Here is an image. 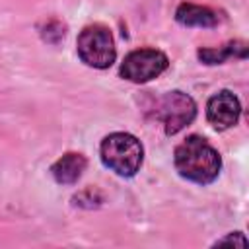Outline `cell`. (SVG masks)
Returning a JSON list of instances; mask_svg holds the SVG:
<instances>
[{
    "label": "cell",
    "instance_id": "1",
    "mask_svg": "<svg viewBox=\"0 0 249 249\" xmlns=\"http://www.w3.org/2000/svg\"><path fill=\"white\" fill-rule=\"evenodd\" d=\"M173 165L183 179L196 185H210L222 171V156L204 136L191 134L175 146Z\"/></svg>",
    "mask_w": 249,
    "mask_h": 249
},
{
    "label": "cell",
    "instance_id": "2",
    "mask_svg": "<svg viewBox=\"0 0 249 249\" xmlns=\"http://www.w3.org/2000/svg\"><path fill=\"white\" fill-rule=\"evenodd\" d=\"M101 163L119 177H134L144 161V146L130 132H111L99 144Z\"/></svg>",
    "mask_w": 249,
    "mask_h": 249
},
{
    "label": "cell",
    "instance_id": "3",
    "mask_svg": "<svg viewBox=\"0 0 249 249\" xmlns=\"http://www.w3.org/2000/svg\"><path fill=\"white\" fill-rule=\"evenodd\" d=\"M76 53L78 58L89 68H109L117 58V47L111 29L103 23L86 25L76 39Z\"/></svg>",
    "mask_w": 249,
    "mask_h": 249
},
{
    "label": "cell",
    "instance_id": "4",
    "mask_svg": "<svg viewBox=\"0 0 249 249\" xmlns=\"http://www.w3.org/2000/svg\"><path fill=\"white\" fill-rule=\"evenodd\" d=\"M154 117L161 123L163 132L167 136H173L195 121L196 103L189 93L173 89L163 93L160 99H156Z\"/></svg>",
    "mask_w": 249,
    "mask_h": 249
},
{
    "label": "cell",
    "instance_id": "5",
    "mask_svg": "<svg viewBox=\"0 0 249 249\" xmlns=\"http://www.w3.org/2000/svg\"><path fill=\"white\" fill-rule=\"evenodd\" d=\"M169 66V58L160 49H134L121 62L119 74L123 80L132 84H146L161 76Z\"/></svg>",
    "mask_w": 249,
    "mask_h": 249
},
{
    "label": "cell",
    "instance_id": "6",
    "mask_svg": "<svg viewBox=\"0 0 249 249\" xmlns=\"http://www.w3.org/2000/svg\"><path fill=\"white\" fill-rule=\"evenodd\" d=\"M241 117V103L230 89L216 91L206 101V119L216 130H228L237 124Z\"/></svg>",
    "mask_w": 249,
    "mask_h": 249
},
{
    "label": "cell",
    "instance_id": "7",
    "mask_svg": "<svg viewBox=\"0 0 249 249\" xmlns=\"http://www.w3.org/2000/svg\"><path fill=\"white\" fill-rule=\"evenodd\" d=\"M175 21L185 27H216L224 21V16L210 6L181 2L175 10Z\"/></svg>",
    "mask_w": 249,
    "mask_h": 249
},
{
    "label": "cell",
    "instance_id": "8",
    "mask_svg": "<svg viewBox=\"0 0 249 249\" xmlns=\"http://www.w3.org/2000/svg\"><path fill=\"white\" fill-rule=\"evenodd\" d=\"M86 167H88V160L84 154L66 152L49 167V171H51V177L58 185H74L82 177Z\"/></svg>",
    "mask_w": 249,
    "mask_h": 249
},
{
    "label": "cell",
    "instance_id": "9",
    "mask_svg": "<svg viewBox=\"0 0 249 249\" xmlns=\"http://www.w3.org/2000/svg\"><path fill=\"white\" fill-rule=\"evenodd\" d=\"M196 56L204 64H224L230 58H245L247 56V45L245 41H228L226 45L218 49H198Z\"/></svg>",
    "mask_w": 249,
    "mask_h": 249
},
{
    "label": "cell",
    "instance_id": "10",
    "mask_svg": "<svg viewBox=\"0 0 249 249\" xmlns=\"http://www.w3.org/2000/svg\"><path fill=\"white\" fill-rule=\"evenodd\" d=\"M224 243H233V245H241V247H245L249 241H247V237H245L241 231H233V233H228V235L220 237L214 245H224Z\"/></svg>",
    "mask_w": 249,
    "mask_h": 249
}]
</instances>
